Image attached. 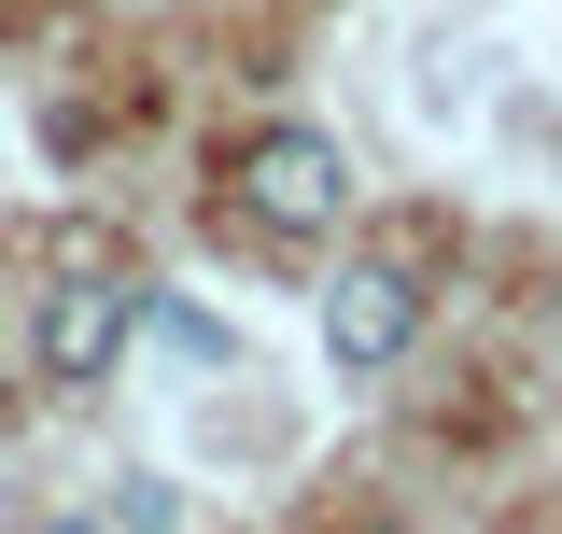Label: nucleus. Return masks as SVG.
Returning <instances> with one entry per match:
<instances>
[{
  "label": "nucleus",
  "mask_w": 562,
  "mask_h": 534,
  "mask_svg": "<svg viewBox=\"0 0 562 534\" xmlns=\"http://www.w3.org/2000/svg\"><path fill=\"white\" fill-rule=\"evenodd\" d=\"M127 337H140V281H127V267H57V281L29 296V366H43L57 394L113 380Z\"/></svg>",
  "instance_id": "f257e3e1"
},
{
  "label": "nucleus",
  "mask_w": 562,
  "mask_h": 534,
  "mask_svg": "<svg viewBox=\"0 0 562 534\" xmlns=\"http://www.w3.org/2000/svg\"><path fill=\"white\" fill-rule=\"evenodd\" d=\"M239 211H254L268 240H324V225L351 211V155L324 127H268L254 155H239Z\"/></svg>",
  "instance_id": "f03ea898"
},
{
  "label": "nucleus",
  "mask_w": 562,
  "mask_h": 534,
  "mask_svg": "<svg viewBox=\"0 0 562 534\" xmlns=\"http://www.w3.org/2000/svg\"><path fill=\"white\" fill-rule=\"evenodd\" d=\"M408 337H422V267L408 254H351L338 281H324V352H338L351 380L408 366Z\"/></svg>",
  "instance_id": "7ed1b4c3"
},
{
  "label": "nucleus",
  "mask_w": 562,
  "mask_h": 534,
  "mask_svg": "<svg viewBox=\"0 0 562 534\" xmlns=\"http://www.w3.org/2000/svg\"><path fill=\"white\" fill-rule=\"evenodd\" d=\"M140 324H155V352H183V366H225V352H239L211 310H169V296H140Z\"/></svg>",
  "instance_id": "20e7f679"
},
{
  "label": "nucleus",
  "mask_w": 562,
  "mask_h": 534,
  "mask_svg": "<svg viewBox=\"0 0 562 534\" xmlns=\"http://www.w3.org/2000/svg\"><path fill=\"white\" fill-rule=\"evenodd\" d=\"M99 534H183V492H169V478H113Z\"/></svg>",
  "instance_id": "39448f33"
},
{
  "label": "nucleus",
  "mask_w": 562,
  "mask_h": 534,
  "mask_svg": "<svg viewBox=\"0 0 562 534\" xmlns=\"http://www.w3.org/2000/svg\"><path fill=\"white\" fill-rule=\"evenodd\" d=\"M366 534H408V521H366Z\"/></svg>",
  "instance_id": "423d86ee"
},
{
  "label": "nucleus",
  "mask_w": 562,
  "mask_h": 534,
  "mask_svg": "<svg viewBox=\"0 0 562 534\" xmlns=\"http://www.w3.org/2000/svg\"><path fill=\"white\" fill-rule=\"evenodd\" d=\"M70 534H99V521H70Z\"/></svg>",
  "instance_id": "0eeeda50"
}]
</instances>
